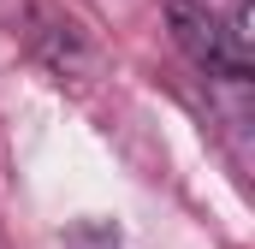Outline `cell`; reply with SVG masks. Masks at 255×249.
Masks as SVG:
<instances>
[]
</instances>
